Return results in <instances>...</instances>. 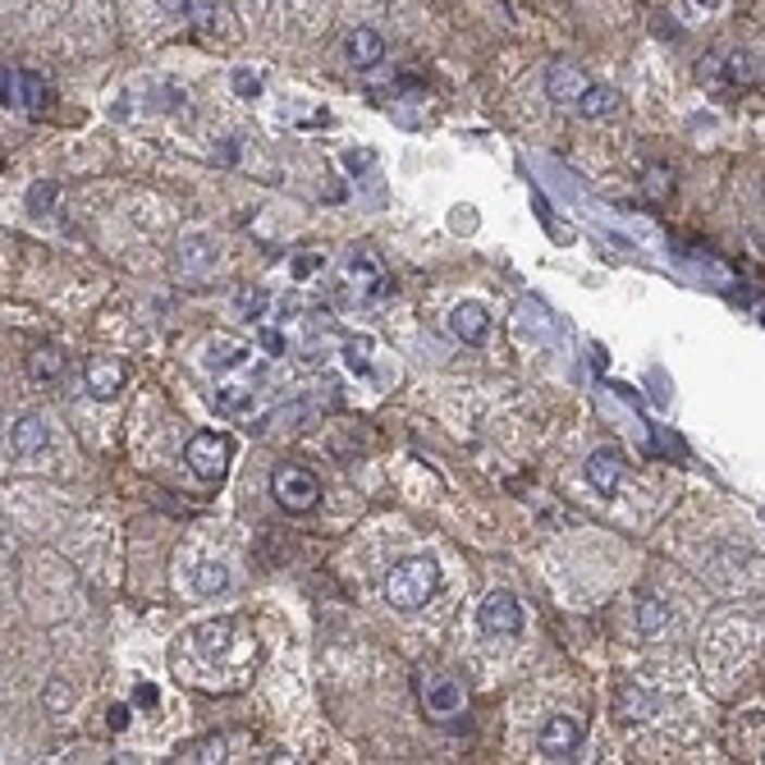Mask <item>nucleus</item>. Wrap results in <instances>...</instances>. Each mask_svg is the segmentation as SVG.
I'll return each mask as SVG.
<instances>
[{"mask_svg":"<svg viewBox=\"0 0 765 765\" xmlns=\"http://www.w3.org/2000/svg\"><path fill=\"white\" fill-rule=\"evenodd\" d=\"M536 748H541V756H551V761H568V756L582 748V725H578L573 715L545 719L541 733H536Z\"/></svg>","mask_w":765,"mask_h":765,"instance_id":"nucleus-6","label":"nucleus"},{"mask_svg":"<svg viewBox=\"0 0 765 765\" xmlns=\"http://www.w3.org/2000/svg\"><path fill=\"white\" fill-rule=\"evenodd\" d=\"M261 348L275 358V354H284V335L280 331H261Z\"/></svg>","mask_w":765,"mask_h":765,"instance_id":"nucleus-33","label":"nucleus"},{"mask_svg":"<svg viewBox=\"0 0 765 765\" xmlns=\"http://www.w3.org/2000/svg\"><path fill=\"white\" fill-rule=\"evenodd\" d=\"M449 331L464 344H486L491 340V308H486V303H477V298L458 303V308L449 312Z\"/></svg>","mask_w":765,"mask_h":765,"instance_id":"nucleus-10","label":"nucleus"},{"mask_svg":"<svg viewBox=\"0 0 765 765\" xmlns=\"http://www.w3.org/2000/svg\"><path fill=\"white\" fill-rule=\"evenodd\" d=\"M83 390L92 399H115L124 390V367L115 358H92L83 367Z\"/></svg>","mask_w":765,"mask_h":765,"instance_id":"nucleus-11","label":"nucleus"},{"mask_svg":"<svg viewBox=\"0 0 765 765\" xmlns=\"http://www.w3.org/2000/svg\"><path fill=\"white\" fill-rule=\"evenodd\" d=\"M271 495L284 514H308L321 499V482H317V472H308L303 464H280L271 477Z\"/></svg>","mask_w":765,"mask_h":765,"instance_id":"nucleus-2","label":"nucleus"},{"mask_svg":"<svg viewBox=\"0 0 765 765\" xmlns=\"http://www.w3.org/2000/svg\"><path fill=\"white\" fill-rule=\"evenodd\" d=\"M128 725V706H115L111 711V729H124Z\"/></svg>","mask_w":765,"mask_h":765,"instance_id":"nucleus-35","label":"nucleus"},{"mask_svg":"<svg viewBox=\"0 0 765 765\" xmlns=\"http://www.w3.org/2000/svg\"><path fill=\"white\" fill-rule=\"evenodd\" d=\"M615 706H619V719H624V725H642V719L655 715V706H661V702H655V696H651L642 683H624L619 696H615Z\"/></svg>","mask_w":765,"mask_h":765,"instance_id":"nucleus-17","label":"nucleus"},{"mask_svg":"<svg viewBox=\"0 0 765 765\" xmlns=\"http://www.w3.org/2000/svg\"><path fill=\"white\" fill-rule=\"evenodd\" d=\"M638 628H642V638H665V632L674 628V605L661 601V596H642V605H638Z\"/></svg>","mask_w":765,"mask_h":765,"instance_id":"nucleus-18","label":"nucleus"},{"mask_svg":"<svg viewBox=\"0 0 765 765\" xmlns=\"http://www.w3.org/2000/svg\"><path fill=\"white\" fill-rule=\"evenodd\" d=\"M234 83H238V92H244V97H257V78H252L248 70H238V74H234Z\"/></svg>","mask_w":765,"mask_h":765,"instance_id":"nucleus-34","label":"nucleus"},{"mask_svg":"<svg viewBox=\"0 0 765 765\" xmlns=\"http://www.w3.org/2000/svg\"><path fill=\"white\" fill-rule=\"evenodd\" d=\"M317 267H321V252H308V257H298V261H294V275H298V280H308Z\"/></svg>","mask_w":765,"mask_h":765,"instance_id":"nucleus-32","label":"nucleus"},{"mask_svg":"<svg viewBox=\"0 0 765 765\" xmlns=\"http://www.w3.org/2000/svg\"><path fill=\"white\" fill-rule=\"evenodd\" d=\"M188 0H161V10H184Z\"/></svg>","mask_w":765,"mask_h":765,"instance_id":"nucleus-36","label":"nucleus"},{"mask_svg":"<svg viewBox=\"0 0 765 765\" xmlns=\"http://www.w3.org/2000/svg\"><path fill=\"white\" fill-rule=\"evenodd\" d=\"M215 408L221 412H252V395L248 390H225V395H215Z\"/></svg>","mask_w":765,"mask_h":765,"instance_id":"nucleus-30","label":"nucleus"},{"mask_svg":"<svg viewBox=\"0 0 765 765\" xmlns=\"http://www.w3.org/2000/svg\"><path fill=\"white\" fill-rule=\"evenodd\" d=\"M371 362H377V344H371L367 335L344 340V367L354 371V377H371Z\"/></svg>","mask_w":765,"mask_h":765,"instance_id":"nucleus-24","label":"nucleus"},{"mask_svg":"<svg viewBox=\"0 0 765 765\" xmlns=\"http://www.w3.org/2000/svg\"><path fill=\"white\" fill-rule=\"evenodd\" d=\"M271 308V294L267 289H257V284H238L234 289V312L244 317V321H261Z\"/></svg>","mask_w":765,"mask_h":765,"instance_id":"nucleus-23","label":"nucleus"},{"mask_svg":"<svg viewBox=\"0 0 765 765\" xmlns=\"http://www.w3.org/2000/svg\"><path fill=\"white\" fill-rule=\"evenodd\" d=\"M696 5H702V10H719V5H725V0H696Z\"/></svg>","mask_w":765,"mask_h":765,"instance_id":"nucleus-37","label":"nucleus"},{"mask_svg":"<svg viewBox=\"0 0 765 765\" xmlns=\"http://www.w3.org/2000/svg\"><path fill=\"white\" fill-rule=\"evenodd\" d=\"M51 449V422L41 412H24L14 427H10V454L14 458H37Z\"/></svg>","mask_w":765,"mask_h":765,"instance_id":"nucleus-7","label":"nucleus"},{"mask_svg":"<svg viewBox=\"0 0 765 765\" xmlns=\"http://www.w3.org/2000/svg\"><path fill=\"white\" fill-rule=\"evenodd\" d=\"M252 5H271V0H252Z\"/></svg>","mask_w":765,"mask_h":765,"instance_id":"nucleus-38","label":"nucleus"},{"mask_svg":"<svg viewBox=\"0 0 765 765\" xmlns=\"http://www.w3.org/2000/svg\"><path fill=\"white\" fill-rule=\"evenodd\" d=\"M248 358H252V354H248V348L238 344V340H215V344L207 348L202 362H207L211 371H234V367H244Z\"/></svg>","mask_w":765,"mask_h":765,"instance_id":"nucleus-22","label":"nucleus"},{"mask_svg":"<svg viewBox=\"0 0 765 765\" xmlns=\"http://www.w3.org/2000/svg\"><path fill=\"white\" fill-rule=\"evenodd\" d=\"M64 371V354H55V348H37V354H28V377L33 381H55Z\"/></svg>","mask_w":765,"mask_h":765,"instance_id":"nucleus-25","label":"nucleus"},{"mask_svg":"<svg viewBox=\"0 0 765 765\" xmlns=\"http://www.w3.org/2000/svg\"><path fill=\"white\" fill-rule=\"evenodd\" d=\"M422 702H427V711L435 719H449V715L464 711V688H458L449 674H435V679L422 688Z\"/></svg>","mask_w":765,"mask_h":765,"instance_id":"nucleus-13","label":"nucleus"},{"mask_svg":"<svg viewBox=\"0 0 765 765\" xmlns=\"http://www.w3.org/2000/svg\"><path fill=\"white\" fill-rule=\"evenodd\" d=\"M184 14L193 18V28H202V33H211V37L230 33V24H234L225 0H188V5H184Z\"/></svg>","mask_w":765,"mask_h":765,"instance_id":"nucleus-14","label":"nucleus"},{"mask_svg":"<svg viewBox=\"0 0 765 765\" xmlns=\"http://www.w3.org/2000/svg\"><path fill=\"white\" fill-rule=\"evenodd\" d=\"M348 280L362 284V294H367V298H377V294L390 289L385 267H381V261L371 257V252H354V257H348Z\"/></svg>","mask_w":765,"mask_h":765,"instance_id":"nucleus-15","label":"nucleus"},{"mask_svg":"<svg viewBox=\"0 0 765 765\" xmlns=\"http://www.w3.org/2000/svg\"><path fill=\"white\" fill-rule=\"evenodd\" d=\"M624 449L619 445H596L592 458H587V482L596 486V495H615L619 477H624Z\"/></svg>","mask_w":765,"mask_h":765,"instance_id":"nucleus-9","label":"nucleus"},{"mask_svg":"<svg viewBox=\"0 0 765 765\" xmlns=\"http://www.w3.org/2000/svg\"><path fill=\"white\" fill-rule=\"evenodd\" d=\"M435 587H441V564L431 555H412L385 573V601L412 615V609H422L435 596Z\"/></svg>","mask_w":765,"mask_h":765,"instance_id":"nucleus-1","label":"nucleus"},{"mask_svg":"<svg viewBox=\"0 0 765 765\" xmlns=\"http://www.w3.org/2000/svg\"><path fill=\"white\" fill-rule=\"evenodd\" d=\"M184 464H188L193 477H202V482H221L225 468H230V441H225L221 431H198V435H188Z\"/></svg>","mask_w":765,"mask_h":765,"instance_id":"nucleus-3","label":"nucleus"},{"mask_svg":"<svg viewBox=\"0 0 765 765\" xmlns=\"http://www.w3.org/2000/svg\"><path fill=\"white\" fill-rule=\"evenodd\" d=\"M225 587H230V564L207 559V564L193 568V592H198V596H221Z\"/></svg>","mask_w":765,"mask_h":765,"instance_id":"nucleus-21","label":"nucleus"},{"mask_svg":"<svg viewBox=\"0 0 765 765\" xmlns=\"http://www.w3.org/2000/svg\"><path fill=\"white\" fill-rule=\"evenodd\" d=\"M587 83L592 78H587L573 60H555L551 70H545V97H551L555 106H573L578 111V97L587 92Z\"/></svg>","mask_w":765,"mask_h":765,"instance_id":"nucleus-8","label":"nucleus"},{"mask_svg":"<svg viewBox=\"0 0 765 765\" xmlns=\"http://www.w3.org/2000/svg\"><path fill=\"white\" fill-rule=\"evenodd\" d=\"M18 106H24L28 115H41L51 106V87L41 83V74L33 70H18Z\"/></svg>","mask_w":765,"mask_h":765,"instance_id":"nucleus-20","label":"nucleus"},{"mask_svg":"<svg viewBox=\"0 0 765 765\" xmlns=\"http://www.w3.org/2000/svg\"><path fill=\"white\" fill-rule=\"evenodd\" d=\"M184 756L188 761H225V738H198Z\"/></svg>","mask_w":765,"mask_h":765,"instance_id":"nucleus-27","label":"nucleus"},{"mask_svg":"<svg viewBox=\"0 0 765 765\" xmlns=\"http://www.w3.org/2000/svg\"><path fill=\"white\" fill-rule=\"evenodd\" d=\"M477 624L495 638H514V632H522V601L514 592H486L477 605Z\"/></svg>","mask_w":765,"mask_h":765,"instance_id":"nucleus-5","label":"nucleus"},{"mask_svg":"<svg viewBox=\"0 0 765 765\" xmlns=\"http://www.w3.org/2000/svg\"><path fill=\"white\" fill-rule=\"evenodd\" d=\"M221 267V238L215 234H207V230H188L180 244H174V271L180 275H207V271H215Z\"/></svg>","mask_w":765,"mask_h":765,"instance_id":"nucleus-4","label":"nucleus"},{"mask_svg":"<svg viewBox=\"0 0 765 765\" xmlns=\"http://www.w3.org/2000/svg\"><path fill=\"white\" fill-rule=\"evenodd\" d=\"M752 74H756V70H752V55H748V51H733V55L725 60V78H729V83H748Z\"/></svg>","mask_w":765,"mask_h":765,"instance_id":"nucleus-29","label":"nucleus"},{"mask_svg":"<svg viewBox=\"0 0 765 765\" xmlns=\"http://www.w3.org/2000/svg\"><path fill=\"white\" fill-rule=\"evenodd\" d=\"M41 702H47V711H51V715H64V711L74 706V683L51 679V683H47V692H41Z\"/></svg>","mask_w":765,"mask_h":765,"instance_id":"nucleus-26","label":"nucleus"},{"mask_svg":"<svg viewBox=\"0 0 765 765\" xmlns=\"http://www.w3.org/2000/svg\"><path fill=\"white\" fill-rule=\"evenodd\" d=\"M344 60L354 64V70H377L385 60V37L377 28H354L344 37Z\"/></svg>","mask_w":765,"mask_h":765,"instance_id":"nucleus-12","label":"nucleus"},{"mask_svg":"<svg viewBox=\"0 0 765 765\" xmlns=\"http://www.w3.org/2000/svg\"><path fill=\"white\" fill-rule=\"evenodd\" d=\"M55 198H60V188H55V184H33V188H28V207H33L37 215L55 211Z\"/></svg>","mask_w":765,"mask_h":765,"instance_id":"nucleus-28","label":"nucleus"},{"mask_svg":"<svg viewBox=\"0 0 765 765\" xmlns=\"http://www.w3.org/2000/svg\"><path fill=\"white\" fill-rule=\"evenodd\" d=\"M230 638H234V624L230 619H207L188 632V646L202 651V655H225L230 651Z\"/></svg>","mask_w":765,"mask_h":765,"instance_id":"nucleus-16","label":"nucleus"},{"mask_svg":"<svg viewBox=\"0 0 765 765\" xmlns=\"http://www.w3.org/2000/svg\"><path fill=\"white\" fill-rule=\"evenodd\" d=\"M619 111V92L609 83H587V92L578 97V115L587 120H605V115H615Z\"/></svg>","mask_w":765,"mask_h":765,"instance_id":"nucleus-19","label":"nucleus"},{"mask_svg":"<svg viewBox=\"0 0 765 765\" xmlns=\"http://www.w3.org/2000/svg\"><path fill=\"white\" fill-rule=\"evenodd\" d=\"M0 92H5V106H18V70H10V64L0 74Z\"/></svg>","mask_w":765,"mask_h":765,"instance_id":"nucleus-31","label":"nucleus"}]
</instances>
